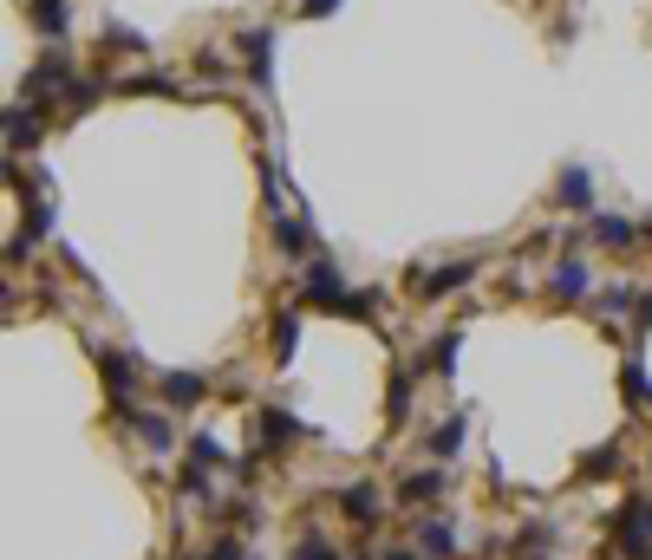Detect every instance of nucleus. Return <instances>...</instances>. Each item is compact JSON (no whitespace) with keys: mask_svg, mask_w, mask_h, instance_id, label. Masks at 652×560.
<instances>
[{"mask_svg":"<svg viewBox=\"0 0 652 560\" xmlns=\"http://www.w3.org/2000/svg\"><path fill=\"white\" fill-rule=\"evenodd\" d=\"M300 300H307V307H320V313H346V307H353V287L340 281V267L313 261V267H307V281H300Z\"/></svg>","mask_w":652,"mask_h":560,"instance_id":"f257e3e1","label":"nucleus"},{"mask_svg":"<svg viewBox=\"0 0 652 560\" xmlns=\"http://www.w3.org/2000/svg\"><path fill=\"white\" fill-rule=\"evenodd\" d=\"M614 542H620V555H627V560H652V502H647V496H633V502L620 509Z\"/></svg>","mask_w":652,"mask_h":560,"instance_id":"f03ea898","label":"nucleus"},{"mask_svg":"<svg viewBox=\"0 0 652 560\" xmlns=\"http://www.w3.org/2000/svg\"><path fill=\"white\" fill-rule=\"evenodd\" d=\"M98 372H104V391H111V405H118V411H131V398H137V352H118V346H104V352H98Z\"/></svg>","mask_w":652,"mask_h":560,"instance_id":"7ed1b4c3","label":"nucleus"},{"mask_svg":"<svg viewBox=\"0 0 652 560\" xmlns=\"http://www.w3.org/2000/svg\"><path fill=\"white\" fill-rule=\"evenodd\" d=\"M118 418H124V431H131L144 450H157V457L176 444V424H170V411H137V405H131V411H118Z\"/></svg>","mask_w":652,"mask_h":560,"instance_id":"20e7f679","label":"nucleus"},{"mask_svg":"<svg viewBox=\"0 0 652 560\" xmlns=\"http://www.w3.org/2000/svg\"><path fill=\"white\" fill-rule=\"evenodd\" d=\"M242 59H248V72H242V78H248L255 91H268V85H274V33H268V26L242 33Z\"/></svg>","mask_w":652,"mask_h":560,"instance_id":"39448f33","label":"nucleus"},{"mask_svg":"<svg viewBox=\"0 0 652 560\" xmlns=\"http://www.w3.org/2000/svg\"><path fill=\"white\" fill-rule=\"evenodd\" d=\"M65 85H72V72H65V52H39L33 65H26V98H65Z\"/></svg>","mask_w":652,"mask_h":560,"instance_id":"423d86ee","label":"nucleus"},{"mask_svg":"<svg viewBox=\"0 0 652 560\" xmlns=\"http://www.w3.org/2000/svg\"><path fill=\"white\" fill-rule=\"evenodd\" d=\"M470 281H477V261H444V267L418 274V294H425V300H444V294H464Z\"/></svg>","mask_w":652,"mask_h":560,"instance_id":"0eeeda50","label":"nucleus"},{"mask_svg":"<svg viewBox=\"0 0 652 560\" xmlns=\"http://www.w3.org/2000/svg\"><path fill=\"white\" fill-rule=\"evenodd\" d=\"M444 489H451V476H444V463H431V470H411V476L398 483V502L431 509V502H444Z\"/></svg>","mask_w":652,"mask_h":560,"instance_id":"6e6552de","label":"nucleus"},{"mask_svg":"<svg viewBox=\"0 0 652 560\" xmlns=\"http://www.w3.org/2000/svg\"><path fill=\"white\" fill-rule=\"evenodd\" d=\"M340 515H346V522H359V528H372V522L385 515L379 483H346V489H340Z\"/></svg>","mask_w":652,"mask_h":560,"instance_id":"1a4fd4ad","label":"nucleus"},{"mask_svg":"<svg viewBox=\"0 0 652 560\" xmlns=\"http://www.w3.org/2000/svg\"><path fill=\"white\" fill-rule=\"evenodd\" d=\"M39 130H46L39 104H7V150H13V157H20V150H33V144H39Z\"/></svg>","mask_w":652,"mask_h":560,"instance_id":"9d476101","label":"nucleus"},{"mask_svg":"<svg viewBox=\"0 0 652 560\" xmlns=\"http://www.w3.org/2000/svg\"><path fill=\"white\" fill-rule=\"evenodd\" d=\"M464 431H470V418H464V411H451V418H438V424H431V437H425V450H431V463H451V457L464 450Z\"/></svg>","mask_w":652,"mask_h":560,"instance_id":"9b49d317","label":"nucleus"},{"mask_svg":"<svg viewBox=\"0 0 652 560\" xmlns=\"http://www.w3.org/2000/svg\"><path fill=\"white\" fill-rule=\"evenodd\" d=\"M549 294H555V300H588V267H581V254H562V261L549 267Z\"/></svg>","mask_w":652,"mask_h":560,"instance_id":"f8f14e48","label":"nucleus"},{"mask_svg":"<svg viewBox=\"0 0 652 560\" xmlns=\"http://www.w3.org/2000/svg\"><path fill=\"white\" fill-rule=\"evenodd\" d=\"M209 398V378L202 372H163V405L170 411H189V405H202Z\"/></svg>","mask_w":652,"mask_h":560,"instance_id":"ddd939ff","label":"nucleus"},{"mask_svg":"<svg viewBox=\"0 0 652 560\" xmlns=\"http://www.w3.org/2000/svg\"><path fill=\"white\" fill-rule=\"evenodd\" d=\"M418 555H425V560H457V528L438 522V515L418 522Z\"/></svg>","mask_w":652,"mask_h":560,"instance_id":"4468645a","label":"nucleus"},{"mask_svg":"<svg viewBox=\"0 0 652 560\" xmlns=\"http://www.w3.org/2000/svg\"><path fill=\"white\" fill-rule=\"evenodd\" d=\"M555 202H562V209H594V176H588L581 163H568L562 183H555Z\"/></svg>","mask_w":652,"mask_h":560,"instance_id":"2eb2a0df","label":"nucleus"},{"mask_svg":"<svg viewBox=\"0 0 652 560\" xmlns=\"http://www.w3.org/2000/svg\"><path fill=\"white\" fill-rule=\"evenodd\" d=\"M588 241H601V248H614V254H620V248H633V222H627V215H607V209H601V215L588 222Z\"/></svg>","mask_w":652,"mask_h":560,"instance_id":"dca6fc26","label":"nucleus"},{"mask_svg":"<svg viewBox=\"0 0 652 560\" xmlns=\"http://www.w3.org/2000/svg\"><path fill=\"white\" fill-rule=\"evenodd\" d=\"M307 431H300V418H287V411H261V444L268 450H294Z\"/></svg>","mask_w":652,"mask_h":560,"instance_id":"f3484780","label":"nucleus"},{"mask_svg":"<svg viewBox=\"0 0 652 560\" xmlns=\"http://www.w3.org/2000/svg\"><path fill=\"white\" fill-rule=\"evenodd\" d=\"M274 248H281V254H307V248H313L307 222H300V215H281V222H274Z\"/></svg>","mask_w":652,"mask_h":560,"instance_id":"a211bd4d","label":"nucleus"},{"mask_svg":"<svg viewBox=\"0 0 652 560\" xmlns=\"http://www.w3.org/2000/svg\"><path fill=\"white\" fill-rule=\"evenodd\" d=\"M300 352V313H281L274 320V365H287Z\"/></svg>","mask_w":652,"mask_h":560,"instance_id":"6ab92c4d","label":"nucleus"},{"mask_svg":"<svg viewBox=\"0 0 652 560\" xmlns=\"http://www.w3.org/2000/svg\"><path fill=\"white\" fill-rule=\"evenodd\" d=\"M411 391H418V385H411V372H392V391H385V418H392V424H405V418H411Z\"/></svg>","mask_w":652,"mask_h":560,"instance_id":"aec40b11","label":"nucleus"},{"mask_svg":"<svg viewBox=\"0 0 652 560\" xmlns=\"http://www.w3.org/2000/svg\"><path fill=\"white\" fill-rule=\"evenodd\" d=\"M189 463H202V470H222V463H235V457L216 444V431H196V437H189Z\"/></svg>","mask_w":652,"mask_h":560,"instance_id":"412c9836","label":"nucleus"},{"mask_svg":"<svg viewBox=\"0 0 652 560\" xmlns=\"http://www.w3.org/2000/svg\"><path fill=\"white\" fill-rule=\"evenodd\" d=\"M457 352H464V326H451V333L431 346V372H444V378H451V372H457Z\"/></svg>","mask_w":652,"mask_h":560,"instance_id":"4be33fe9","label":"nucleus"},{"mask_svg":"<svg viewBox=\"0 0 652 560\" xmlns=\"http://www.w3.org/2000/svg\"><path fill=\"white\" fill-rule=\"evenodd\" d=\"M33 26H39L46 39H59V33H65V0H33Z\"/></svg>","mask_w":652,"mask_h":560,"instance_id":"5701e85b","label":"nucleus"},{"mask_svg":"<svg viewBox=\"0 0 652 560\" xmlns=\"http://www.w3.org/2000/svg\"><path fill=\"white\" fill-rule=\"evenodd\" d=\"M287 560H340V542H327V535H307V542H300Z\"/></svg>","mask_w":652,"mask_h":560,"instance_id":"b1692460","label":"nucleus"},{"mask_svg":"<svg viewBox=\"0 0 652 560\" xmlns=\"http://www.w3.org/2000/svg\"><path fill=\"white\" fill-rule=\"evenodd\" d=\"M614 463H620V444H607V450H588V457H581V476H607Z\"/></svg>","mask_w":652,"mask_h":560,"instance_id":"393cba45","label":"nucleus"},{"mask_svg":"<svg viewBox=\"0 0 652 560\" xmlns=\"http://www.w3.org/2000/svg\"><path fill=\"white\" fill-rule=\"evenodd\" d=\"M627 398L647 405V365H640V359H627Z\"/></svg>","mask_w":652,"mask_h":560,"instance_id":"a878e982","label":"nucleus"},{"mask_svg":"<svg viewBox=\"0 0 652 560\" xmlns=\"http://www.w3.org/2000/svg\"><path fill=\"white\" fill-rule=\"evenodd\" d=\"M202 560H248V548H242L235 535H222V542H216V548H209Z\"/></svg>","mask_w":652,"mask_h":560,"instance_id":"bb28decb","label":"nucleus"},{"mask_svg":"<svg viewBox=\"0 0 652 560\" xmlns=\"http://www.w3.org/2000/svg\"><path fill=\"white\" fill-rule=\"evenodd\" d=\"M340 7H346V0H300L307 20H327V13H340Z\"/></svg>","mask_w":652,"mask_h":560,"instance_id":"cd10ccee","label":"nucleus"},{"mask_svg":"<svg viewBox=\"0 0 652 560\" xmlns=\"http://www.w3.org/2000/svg\"><path fill=\"white\" fill-rule=\"evenodd\" d=\"M633 313H640V333H647V326H652V294H640V307H633Z\"/></svg>","mask_w":652,"mask_h":560,"instance_id":"c85d7f7f","label":"nucleus"},{"mask_svg":"<svg viewBox=\"0 0 652 560\" xmlns=\"http://www.w3.org/2000/svg\"><path fill=\"white\" fill-rule=\"evenodd\" d=\"M385 560H425L418 548H385Z\"/></svg>","mask_w":652,"mask_h":560,"instance_id":"c756f323","label":"nucleus"}]
</instances>
